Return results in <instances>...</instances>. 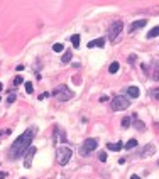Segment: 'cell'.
<instances>
[{"mask_svg": "<svg viewBox=\"0 0 159 179\" xmlns=\"http://www.w3.org/2000/svg\"><path fill=\"white\" fill-rule=\"evenodd\" d=\"M36 134H37V128H36V127H29L22 135H19L17 140L12 144L10 149H9V159H10V161L20 159V157L31 149V142L34 140Z\"/></svg>", "mask_w": 159, "mask_h": 179, "instance_id": "1", "label": "cell"}, {"mask_svg": "<svg viewBox=\"0 0 159 179\" xmlns=\"http://www.w3.org/2000/svg\"><path fill=\"white\" fill-rule=\"evenodd\" d=\"M110 107L113 112H122V110L130 107V98L127 95H115L110 102Z\"/></svg>", "mask_w": 159, "mask_h": 179, "instance_id": "2", "label": "cell"}, {"mask_svg": "<svg viewBox=\"0 0 159 179\" xmlns=\"http://www.w3.org/2000/svg\"><path fill=\"white\" fill-rule=\"evenodd\" d=\"M71 156H73L71 147L61 145V147H58V150H56V162H58L59 166H66V164L71 161Z\"/></svg>", "mask_w": 159, "mask_h": 179, "instance_id": "3", "label": "cell"}, {"mask_svg": "<svg viewBox=\"0 0 159 179\" xmlns=\"http://www.w3.org/2000/svg\"><path fill=\"white\" fill-rule=\"evenodd\" d=\"M122 29H124V22H122V20H113V22L110 24L107 34H108V41H110L112 44H115V42L119 41V36H120Z\"/></svg>", "mask_w": 159, "mask_h": 179, "instance_id": "4", "label": "cell"}, {"mask_svg": "<svg viewBox=\"0 0 159 179\" xmlns=\"http://www.w3.org/2000/svg\"><path fill=\"white\" fill-rule=\"evenodd\" d=\"M53 96L58 100V102H68V100H71V98L74 96V93H73L66 85H59L58 88H54Z\"/></svg>", "mask_w": 159, "mask_h": 179, "instance_id": "5", "label": "cell"}, {"mask_svg": "<svg viewBox=\"0 0 159 179\" xmlns=\"http://www.w3.org/2000/svg\"><path fill=\"white\" fill-rule=\"evenodd\" d=\"M97 147H98V140H97V139H87L85 142L81 144V147H80V156L88 157Z\"/></svg>", "mask_w": 159, "mask_h": 179, "instance_id": "6", "label": "cell"}, {"mask_svg": "<svg viewBox=\"0 0 159 179\" xmlns=\"http://www.w3.org/2000/svg\"><path fill=\"white\" fill-rule=\"evenodd\" d=\"M36 152H37V149L36 147H31L25 154H24V167H31L32 166V159H34V156H36Z\"/></svg>", "mask_w": 159, "mask_h": 179, "instance_id": "7", "label": "cell"}, {"mask_svg": "<svg viewBox=\"0 0 159 179\" xmlns=\"http://www.w3.org/2000/svg\"><path fill=\"white\" fill-rule=\"evenodd\" d=\"M154 154H156V147H154L152 144H147L141 152H139V157L144 159V157H149V156H154Z\"/></svg>", "mask_w": 159, "mask_h": 179, "instance_id": "8", "label": "cell"}, {"mask_svg": "<svg viewBox=\"0 0 159 179\" xmlns=\"http://www.w3.org/2000/svg\"><path fill=\"white\" fill-rule=\"evenodd\" d=\"M146 24H147V20H146V19H139V20H136V22H132V24L129 25V32H130V34H134L136 31H139V29H142V27H144Z\"/></svg>", "mask_w": 159, "mask_h": 179, "instance_id": "9", "label": "cell"}, {"mask_svg": "<svg viewBox=\"0 0 159 179\" xmlns=\"http://www.w3.org/2000/svg\"><path fill=\"white\" fill-rule=\"evenodd\" d=\"M130 118H132V127H134V128H137L139 132H144V130H146V124L137 118V113H132Z\"/></svg>", "mask_w": 159, "mask_h": 179, "instance_id": "10", "label": "cell"}, {"mask_svg": "<svg viewBox=\"0 0 159 179\" xmlns=\"http://www.w3.org/2000/svg\"><path fill=\"white\" fill-rule=\"evenodd\" d=\"M105 46V37H98V39H95V41H90L88 42V47H103Z\"/></svg>", "mask_w": 159, "mask_h": 179, "instance_id": "11", "label": "cell"}, {"mask_svg": "<svg viewBox=\"0 0 159 179\" xmlns=\"http://www.w3.org/2000/svg\"><path fill=\"white\" fill-rule=\"evenodd\" d=\"M151 74H152V79L159 81V61H154L152 66H151Z\"/></svg>", "mask_w": 159, "mask_h": 179, "instance_id": "12", "label": "cell"}, {"mask_svg": "<svg viewBox=\"0 0 159 179\" xmlns=\"http://www.w3.org/2000/svg\"><path fill=\"white\" fill-rule=\"evenodd\" d=\"M139 95H141V91L137 86H129L127 88V96L129 98H139Z\"/></svg>", "mask_w": 159, "mask_h": 179, "instance_id": "13", "label": "cell"}, {"mask_svg": "<svg viewBox=\"0 0 159 179\" xmlns=\"http://www.w3.org/2000/svg\"><path fill=\"white\" fill-rule=\"evenodd\" d=\"M107 149L108 150H113V152H119V150L124 149V144L122 142H110V144H107Z\"/></svg>", "mask_w": 159, "mask_h": 179, "instance_id": "14", "label": "cell"}, {"mask_svg": "<svg viewBox=\"0 0 159 179\" xmlns=\"http://www.w3.org/2000/svg\"><path fill=\"white\" fill-rule=\"evenodd\" d=\"M71 57H73V53H71L70 49H68L66 53L63 54V57H61V63H63V64H68V63L71 61Z\"/></svg>", "mask_w": 159, "mask_h": 179, "instance_id": "15", "label": "cell"}, {"mask_svg": "<svg viewBox=\"0 0 159 179\" xmlns=\"http://www.w3.org/2000/svg\"><path fill=\"white\" fill-rule=\"evenodd\" d=\"M158 36H159V25L152 27V29L147 32V39H152V37H158Z\"/></svg>", "mask_w": 159, "mask_h": 179, "instance_id": "16", "label": "cell"}, {"mask_svg": "<svg viewBox=\"0 0 159 179\" xmlns=\"http://www.w3.org/2000/svg\"><path fill=\"white\" fill-rule=\"evenodd\" d=\"M71 44H73V47H80V36L78 34L71 36Z\"/></svg>", "mask_w": 159, "mask_h": 179, "instance_id": "17", "label": "cell"}, {"mask_svg": "<svg viewBox=\"0 0 159 179\" xmlns=\"http://www.w3.org/2000/svg\"><path fill=\"white\" fill-rule=\"evenodd\" d=\"M119 68H120V66H119V63L115 61V63H112V64L108 66V73H112V74H115V73L119 71Z\"/></svg>", "mask_w": 159, "mask_h": 179, "instance_id": "18", "label": "cell"}, {"mask_svg": "<svg viewBox=\"0 0 159 179\" xmlns=\"http://www.w3.org/2000/svg\"><path fill=\"white\" fill-rule=\"evenodd\" d=\"M124 147L127 149V150H130V149H134V147H137V140H136V139H130V140H129V142L125 144Z\"/></svg>", "mask_w": 159, "mask_h": 179, "instance_id": "19", "label": "cell"}, {"mask_svg": "<svg viewBox=\"0 0 159 179\" xmlns=\"http://www.w3.org/2000/svg\"><path fill=\"white\" fill-rule=\"evenodd\" d=\"M53 51L54 53H63V51H64V46H63L61 42H56L53 46Z\"/></svg>", "mask_w": 159, "mask_h": 179, "instance_id": "20", "label": "cell"}, {"mask_svg": "<svg viewBox=\"0 0 159 179\" xmlns=\"http://www.w3.org/2000/svg\"><path fill=\"white\" fill-rule=\"evenodd\" d=\"M130 124H132V118H130V117H124V118H122V127H124V128H129Z\"/></svg>", "mask_w": 159, "mask_h": 179, "instance_id": "21", "label": "cell"}, {"mask_svg": "<svg viewBox=\"0 0 159 179\" xmlns=\"http://www.w3.org/2000/svg\"><path fill=\"white\" fill-rule=\"evenodd\" d=\"M24 86H25V91H27L29 95L34 91V86H32V83H31V81H25V83H24Z\"/></svg>", "mask_w": 159, "mask_h": 179, "instance_id": "22", "label": "cell"}, {"mask_svg": "<svg viewBox=\"0 0 159 179\" xmlns=\"http://www.w3.org/2000/svg\"><path fill=\"white\" fill-rule=\"evenodd\" d=\"M151 96H152V100H159V88H154L151 91Z\"/></svg>", "mask_w": 159, "mask_h": 179, "instance_id": "23", "label": "cell"}, {"mask_svg": "<svg viewBox=\"0 0 159 179\" xmlns=\"http://www.w3.org/2000/svg\"><path fill=\"white\" fill-rule=\"evenodd\" d=\"M15 102V93H9V96H7V103L10 105V103H14Z\"/></svg>", "mask_w": 159, "mask_h": 179, "instance_id": "24", "label": "cell"}, {"mask_svg": "<svg viewBox=\"0 0 159 179\" xmlns=\"http://www.w3.org/2000/svg\"><path fill=\"white\" fill-rule=\"evenodd\" d=\"M24 83V78L22 76H15V79H14V85L15 86H19V85H22Z\"/></svg>", "mask_w": 159, "mask_h": 179, "instance_id": "25", "label": "cell"}, {"mask_svg": "<svg viewBox=\"0 0 159 179\" xmlns=\"http://www.w3.org/2000/svg\"><path fill=\"white\" fill-rule=\"evenodd\" d=\"M136 59H137V56H136V54H130V56H129V63H130V64H134V63H136Z\"/></svg>", "mask_w": 159, "mask_h": 179, "instance_id": "26", "label": "cell"}, {"mask_svg": "<svg viewBox=\"0 0 159 179\" xmlns=\"http://www.w3.org/2000/svg\"><path fill=\"white\" fill-rule=\"evenodd\" d=\"M98 159H100L102 162H105L107 161V154L105 152H100V154H98Z\"/></svg>", "mask_w": 159, "mask_h": 179, "instance_id": "27", "label": "cell"}, {"mask_svg": "<svg viewBox=\"0 0 159 179\" xmlns=\"http://www.w3.org/2000/svg\"><path fill=\"white\" fill-rule=\"evenodd\" d=\"M49 96V93L46 91V93H42V95H39V100H44V98H48Z\"/></svg>", "mask_w": 159, "mask_h": 179, "instance_id": "28", "label": "cell"}, {"mask_svg": "<svg viewBox=\"0 0 159 179\" xmlns=\"http://www.w3.org/2000/svg\"><path fill=\"white\" fill-rule=\"evenodd\" d=\"M100 102H103V103H105V102H108V96H102V98H100Z\"/></svg>", "mask_w": 159, "mask_h": 179, "instance_id": "29", "label": "cell"}, {"mask_svg": "<svg viewBox=\"0 0 159 179\" xmlns=\"http://www.w3.org/2000/svg\"><path fill=\"white\" fill-rule=\"evenodd\" d=\"M7 178V172H2V174H0V179H5Z\"/></svg>", "mask_w": 159, "mask_h": 179, "instance_id": "30", "label": "cell"}, {"mask_svg": "<svg viewBox=\"0 0 159 179\" xmlns=\"http://www.w3.org/2000/svg\"><path fill=\"white\" fill-rule=\"evenodd\" d=\"M130 179H141V178H139L137 174H132V176H130Z\"/></svg>", "mask_w": 159, "mask_h": 179, "instance_id": "31", "label": "cell"}, {"mask_svg": "<svg viewBox=\"0 0 159 179\" xmlns=\"http://www.w3.org/2000/svg\"><path fill=\"white\" fill-rule=\"evenodd\" d=\"M2 90H3V85H2V83H0V91H2Z\"/></svg>", "mask_w": 159, "mask_h": 179, "instance_id": "32", "label": "cell"}, {"mask_svg": "<svg viewBox=\"0 0 159 179\" xmlns=\"http://www.w3.org/2000/svg\"><path fill=\"white\" fill-rule=\"evenodd\" d=\"M0 135H2V132H0Z\"/></svg>", "mask_w": 159, "mask_h": 179, "instance_id": "33", "label": "cell"}]
</instances>
